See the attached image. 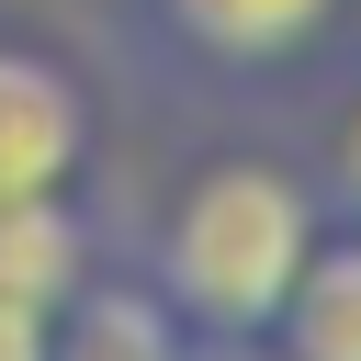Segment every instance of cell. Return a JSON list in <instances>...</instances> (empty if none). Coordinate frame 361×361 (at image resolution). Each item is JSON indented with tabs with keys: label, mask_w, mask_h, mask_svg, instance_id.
<instances>
[{
	"label": "cell",
	"mask_w": 361,
	"mask_h": 361,
	"mask_svg": "<svg viewBox=\"0 0 361 361\" xmlns=\"http://www.w3.org/2000/svg\"><path fill=\"white\" fill-rule=\"evenodd\" d=\"M90 158V102L56 56L34 45H0V203H34V192H68Z\"/></svg>",
	"instance_id": "7a4b0ae2"
},
{
	"label": "cell",
	"mask_w": 361,
	"mask_h": 361,
	"mask_svg": "<svg viewBox=\"0 0 361 361\" xmlns=\"http://www.w3.org/2000/svg\"><path fill=\"white\" fill-rule=\"evenodd\" d=\"M45 361H192V327L158 305V282H79L45 316Z\"/></svg>",
	"instance_id": "3957f363"
},
{
	"label": "cell",
	"mask_w": 361,
	"mask_h": 361,
	"mask_svg": "<svg viewBox=\"0 0 361 361\" xmlns=\"http://www.w3.org/2000/svg\"><path fill=\"white\" fill-rule=\"evenodd\" d=\"M79 282H90V226H79V203H68V192L0 203V305L56 316Z\"/></svg>",
	"instance_id": "277c9868"
},
{
	"label": "cell",
	"mask_w": 361,
	"mask_h": 361,
	"mask_svg": "<svg viewBox=\"0 0 361 361\" xmlns=\"http://www.w3.org/2000/svg\"><path fill=\"white\" fill-rule=\"evenodd\" d=\"M305 248H316V203L282 169L226 158V169H203L180 192V214L158 237V305L180 327H203V338H259L282 316Z\"/></svg>",
	"instance_id": "6da1fadb"
},
{
	"label": "cell",
	"mask_w": 361,
	"mask_h": 361,
	"mask_svg": "<svg viewBox=\"0 0 361 361\" xmlns=\"http://www.w3.org/2000/svg\"><path fill=\"white\" fill-rule=\"evenodd\" d=\"M271 327L282 361H361V237H316Z\"/></svg>",
	"instance_id": "5b68a950"
},
{
	"label": "cell",
	"mask_w": 361,
	"mask_h": 361,
	"mask_svg": "<svg viewBox=\"0 0 361 361\" xmlns=\"http://www.w3.org/2000/svg\"><path fill=\"white\" fill-rule=\"evenodd\" d=\"M338 192H350V203H361V113H350V124H338Z\"/></svg>",
	"instance_id": "ba28073f"
},
{
	"label": "cell",
	"mask_w": 361,
	"mask_h": 361,
	"mask_svg": "<svg viewBox=\"0 0 361 361\" xmlns=\"http://www.w3.org/2000/svg\"><path fill=\"white\" fill-rule=\"evenodd\" d=\"M327 11H338V0H169V23H180L203 56H226V68L305 56V45L327 34Z\"/></svg>",
	"instance_id": "8992f818"
},
{
	"label": "cell",
	"mask_w": 361,
	"mask_h": 361,
	"mask_svg": "<svg viewBox=\"0 0 361 361\" xmlns=\"http://www.w3.org/2000/svg\"><path fill=\"white\" fill-rule=\"evenodd\" d=\"M0 361H45V316H23V305H0Z\"/></svg>",
	"instance_id": "52a82bcc"
}]
</instances>
